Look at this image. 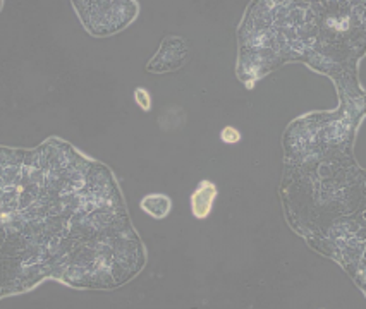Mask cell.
Masks as SVG:
<instances>
[{
	"label": "cell",
	"instance_id": "1",
	"mask_svg": "<svg viewBox=\"0 0 366 309\" xmlns=\"http://www.w3.org/2000/svg\"><path fill=\"white\" fill-rule=\"evenodd\" d=\"M189 59V47L186 40L179 36H167L160 45L159 52L154 55V59L148 62L147 69L155 74H166V72H174L181 69Z\"/></svg>",
	"mask_w": 366,
	"mask_h": 309
},
{
	"label": "cell",
	"instance_id": "2",
	"mask_svg": "<svg viewBox=\"0 0 366 309\" xmlns=\"http://www.w3.org/2000/svg\"><path fill=\"white\" fill-rule=\"evenodd\" d=\"M217 198V186L210 180H203L200 187L191 196V210L193 215L198 220H205L210 215L213 202Z\"/></svg>",
	"mask_w": 366,
	"mask_h": 309
},
{
	"label": "cell",
	"instance_id": "3",
	"mask_svg": "<svg viewBox=\"0 0 366 309\" xmlns=\"http://www.w3.org/2000/svg\"><path fill=\"white\" fill-rule=\"evenodd\" d=\"M139 206L147 215L154 216L156 220H162L171 214L172 202L166 194H148L142 199Z\"/></svg>",
	"mask_w": 366,
	"mask_h": 309
},
{
	"label": "cell",
	"instance_id": "4",
	"mask_svg": "<svg viewBox=\"0 0 366 309\" xmlns=\"http://www.w3.org/2000/svg\"><path fill=\"white\" fill-rule=\"evenodd\" d=\"M135 100L138 103V107L142 108L143 112L151 110V96L144 88H136L135 90Z\"/></svg>",
	"mask_w": 366,
	"mask_h": 309
},
{
	"label": "cell",
	"instance_id": "5",
	"mask_svg": "<svg viewBox=\"0 0 366 309\" xmlns=\"http://www.w3.org/2000/svg\"><path fill=\"white\" fill-rule=\"evenodd\" d=\"M220 139H222L225 144H236L241 141V132L237 131L236 127L227 126L224 127L222 132H220Z\"/></svg>",
	"mask_w": 366,
	"mask_h": 309
}]
</instances>
